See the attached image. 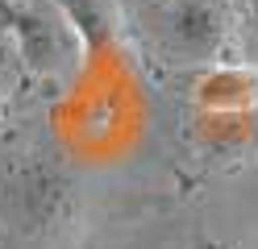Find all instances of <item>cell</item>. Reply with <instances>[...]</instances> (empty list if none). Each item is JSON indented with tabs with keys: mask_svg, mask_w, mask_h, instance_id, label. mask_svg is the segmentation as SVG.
<instances>
[{
	"mask_svg": "<svg viewBox=\"0 0 258 249\" xmlns=\"http://www.w3.org/2000/svg\"><path fill=\"white\" fill-rule=\"evenodd\" d=\"M5 212L17 237L38 245H71L88 220V187L62 158L29 154L5 179Z\"/></svg>",
	"mask_w": 258,
	"mask_h": 249,
	"instance_id": "1",
	"label": "cell"
},
{
	"mask_svg": "<svg viewBox=\"0 0 258 249\" xmlns=\"http://www.w3.org/2000/svg\"><path fill=\"white\" fill-rule=\"evenodd\" d=\"M0 29L13 38L25 71L42 79H67L84 62V46L54 5L38 9V5H21V0H0Z\"/></svg>",
	"mask_w": 258,
	"mask_h": 249,
	"instance_id": "2",
	"label": "cell"
},
{
	"mask_svg": "<svg viewBox=\"0 0 258 249\" xmlns=\"http://www.w3.org/2000/svg\"><path fill=\"white\" fill-rule=\"evenodd\" d=\"M158 38L175 62H217L229 46V13L221 0H171Z\"/></svg>",
	"mask_w": 258,
	"mask_h": 249,
	"instance_id": "3",
	"label": "cell"
},
{
	"mask_svg": "<svg viewBox=\"0 0 258 249\" xmlns=\"http://www.w3.org/2000/svg\"><path fill=\"white\" fill-rule=\"evenodd\" d=\"M50 5L75 29L79 46H84V58H96L112 42V33H117V9H112V0H50Z\"/></svg>",
	"mask_w": 258,
	"mask_h": 249,
	"instance_id": "4",
	"label": "cell"
},
{
	"mask_svg": "<svg viewBox=\"0 0 258 249\" xmlns=\"http://www.w3.org/2000/svg\"><path fill=\"white\" fill-rule=\"evenodd\" d=\"M183 249H246L237 237H221V232H196Z\"/></svg>",
	"mask_w": 258,
	"mask_h": 249,
	"instance_id": "5",
	"label": "cell"
},
{
	"mask_svg": "<svg viewBox=\"0 0 258 249\" xmlns=\"http://www.w3.org/2000/svg\"><path fill=\"white\" fill-rule=\"evenodd\" d=\"M250 9H254V13H258V0H250Z\"/></svg>",
	"mask_w": 258,
	"mask_h": 249,
	"instance_id": "6",
	"label": "cell"
}]
</instances>
